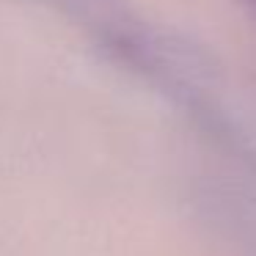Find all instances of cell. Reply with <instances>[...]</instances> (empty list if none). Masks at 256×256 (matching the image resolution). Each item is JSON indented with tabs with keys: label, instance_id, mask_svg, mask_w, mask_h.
Listing matches in <instances>:
<instances>
[{
	"label": "cell",
	"instance_id": "1",
	"mask_svg": "<svg viewBox=\"0 0 256 256\" xmlns=\"http://www.w3.org/2000/svg\"><path fill=\"white\" fill-rule=\"evenodd\" d=\"M245 6H248V8H250V12H254V14H256V0H245Z\"/></svg>",
	"mask_w": 256,
	"mask_h": 256
}]
</instances>
